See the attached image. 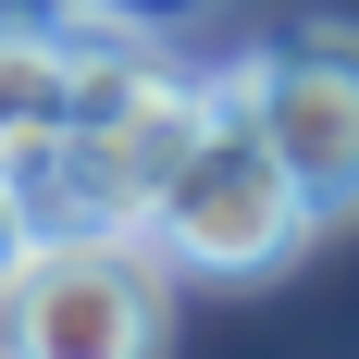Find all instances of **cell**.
<instances>
[{
    "mask_svg": "<svg viewBox=\"0 0 359 359\" xmlns=\"http://www.w3.org/2000/svg\"><path fill=\"white\" fill-rule=\"evenodd\" d=\"M137 236L161 248V273H198V285H260V273H285V260L323 236V211L297 198V174L260 149V124L236 111V87H223L211 137L161 174V198H149Z\"/></svg>",
    "mask_w": 359,
    "mask_h": 359,
    "instance_id": "6da1fadb",
    "label": "cell"
},
{
    "mask_svg": "<svg viewBox=\"0 0 359 359\" xmlns=\"http://www.w3.org/2000/svg\"><path fill=\"white\" fill-rule=\"evenodd\" d=\"M161 248L111 223H37V248L0 285V347L13 359H161Z\"/></svg>",
    "mask_w": 359,
    "mask_h": 359,
    "instance_id": "7a4b0ae2",
    "label": "cell"
},
{
    "mask_svg": "<svg viewBox=\"0 0 359 359\" xmlns=\"http://www.w3.org/2000/svg\"><path fill=\"white\" fill-rule=\"evenodd\" d=\"M223 87L260 124V149L297 174V198L323 223H347L359 211V25H297L273 50H248Z\"/></svg>",
    "mask_w": 359,
    "mask_h": 359,
    "instance_id": "3957f363",
    "label": "cell"
},
{
    "mask_svg": "<svg viewBox=\"0 0 359 359\" xmlns=\"http://www.w3.org/2000/svg\"><path fill=\"white\" fill-rule=\"evenodd\" d=\"M62 111H74V50L50 25H25V13H0V161L25 174L62 137Z\"/></svg>",
    "mask_w": 359,
    "mask_h": 359,
    "instance_id": "277c9868",
    "label": "cell"
},
{
    "mask_svg": "<svg viewBox=\"0 0 359 359\" xmlns=\"http://www.w3.org/2000/svg\"><path fill=\"white\" fill-rule=\"evenodd\" d=\"M87 25H124V37H174V25H198L211 0H74Z\"/></svg>",
    "mask_w": 359,
    "mask_h": 359,
    "instance_id": "5b68a950",
    "label": "cell"
},
{
    "mask_svg": "<svg viewBox=\"0 0 359 359\" xmlns=\"http://www.w3.org/2000/svg\"><path fill=\"white\" fill-rule=\"evenodd\" d=\"M25 248H37V211H25V186H13V161H0V285H13Z\"/></svg>",
    "mask_w": 359,
    "mask_h": 359,
    "instance_id": "8992f818",
    "label": "cell"
},
{
    "mask_svg": "<svg viewBox=\"0 0 359 359\" xmlns=\"http://www.w3.org/2000/svg\"><path fill=\"white\" fill-rule=\"evenodd\" d=\"M0 359H13V347H0Z\"/></svg>",
    "mask_w": 359,
    "mask_h": 359,
    "instance_id": "52a82bcc",
    "label": "cell"
}]
</instances>
